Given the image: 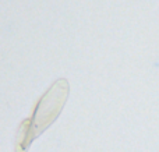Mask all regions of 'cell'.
I'll return each instance as SVG.
<instances>
[{"instance_id": "obj_1", "label": "cell", "mask_w": 159, "mask_h": 152, "mask_svg": "<svg viewBox=\"0 0 159 152\" xmlns=\"http://www.w3.org/2000/svg\"><path fill=\"white\" fill-rule=\"evenodd\" d=\"M67 98H69V83L66 80H57L36 103L32 117L21 123L20 131L17 134L16 152L28 151L31 142L38 138L59 117Z\"/></svg>"}]
</instances>
